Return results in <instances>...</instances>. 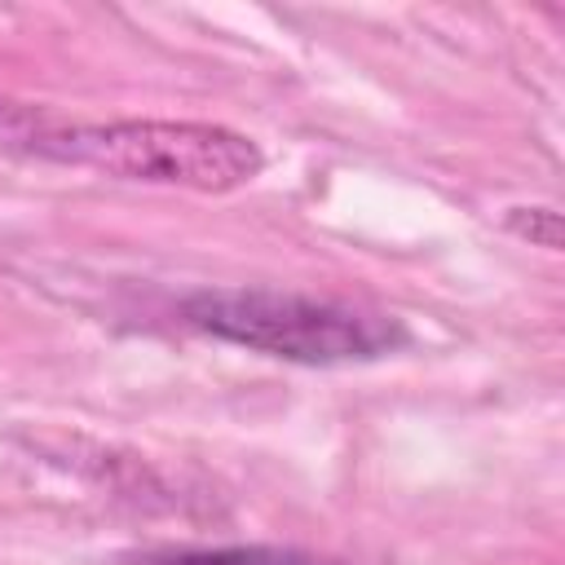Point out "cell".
Segmentation results:
<instances>
[{
	"label": "cell",
	"mask_w": 565,
	"mask_h": 565,
	"mask_svg": "<svg viewBox=\"0 0 565 565\" xmlns=\"http://www.w3.org/2000/svg\"><path fill=\"white\" fill-rule=\"evenodd\" d=\"M185 327L238 344L247 353L300 362V366H340V362H371L406 344V327L397 318L300 296V291H269V287H207L181 300Z\"/></svg>",
	"instance_id": "1"
},
{
	"label": "cell",
	"mask_w": 565,
	"mask_h": 565,
	"mask_svg": "<svg viewBox=\"0 0 565 565\" xmlns=\"http://www.w3.org/2000/svg\"><path fill=\"white\" fill-rule=\"evenodd\" d=\"M35 154L106 177L225 194L260 177L265 154L252 137L190 119H110L35 132Z\"/></svg>",
	"instance_id": "2"
},
{
	"label": "cell",
	"mask_w": 565,
	"mask_h": 565,
	"mask_svg": "<svg viewBox=\"0 0 565 565\" xmlns=\"http://www.w3.org/2000/svg\"><path fill=\"white\" fill-rule=\"evenodd\" d=\"M137 565H318V561L278 547H168L137 556Z\"/></svg>",
	"instance_id": "3"
},
{
	"label": "cell",
	"mask_w": 565,
	"mask_h": 565,
	"mask_svg": "<svg viewBox=\"0 0 565 565\" xmlns=\"http://www.w3.org/2000/svg\"><path fill=\"white\" fill-rule=\"evenodd\" d=\"M508 230L534 247H561V212L556 207H508Z\"/></svg>",
	"instance_id": "4"
}]
</instances>
